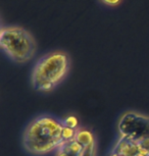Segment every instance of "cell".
Here are the masks:
<instances>
[{
  "mask_svg": "<svg viewBox=\"0 0 149 156\" xmlns=\"http://www.w3.org/2000/svg\"><path fill=\"white\" fill-rule=\"evenodd\" d=\"M66 119L50 113H42L33 119L23 133V147L33 156H45L56 152L74 135Z\"/></svg>",
  "mask_w": 149,
  "mask_h": 156,
  "instance_id": "obj_1",
  "label": "cell"
},
{
  "mask_svg": "<svg viewBox=\"0 0 149 156\" xmlns=\"http://www.w3.org/2000/svg\"><path fill=\"white\" fill-rule=\"evenodd\" d=\"M105 156H149V116L127 111L118 122V137Z\"/></svg>",
  "mask_w": 149,
  "mask_h": 156,
  "instance_id": "obj_2",
  "label": "cell"
},
{
  "mask_svg": "<svg viewBox=\"0 0 149 156\" xmlns=\"http://www.w3.org/2000/svg\"><path fill=\"white\" fill-rule=\"evenodd\" d=\"M72 69V58L65 50L46 52L34 63L31 85L36 92L47 94L66 81Z\"/></svg>",
  "mask_w": 149,
  "mask_h": 156,
  "instance_id": "obj_3",
  "label": "cell"
},
{
  "mask_svg": "<svg viewBox=\"0 0 149 156\" xmlns=\"http://www.w3.org/2000/svg\"><path fill=\"white\" fill-rule=\"evenodd\" d=\"M0 49L8 60L22 66L37 53V42L30 31L20 25H1Z\"/></svg>",
  "mask_w": 149,
  "mask_h": 156,
  "instance_id": "obj_4",
  "label": "cell"
},
{
  "mask_svg": "<svg viewBox=\"0 0 149 156\" xmlns=\"http://www.w3.org/2000/svg\"><path fill=\"white\" fill-rule=\"evenodd\" d=\"M98 142L92 129L79 126L74 135L55 152V156H97Z\"/></svg>",
  "mask_w": 149,
  "mask_h": 156,
  "instance_id": "obj_5",
  "label": "cell"
},
{
  "mask_svg": "<svg viewBox=\"0 0 149 156\" xmlns=\"http://www.w3.org/2000/svg\"><path fill=\"white\" fill-rule=\"evenodd\" d=\"M96 2L105 9H115L121 6L124 0H96Z\"/></svg>",
  "mask_w": 149,
  "mask_h": 156,
  "instance_id": "obj_6",
  "label": "cell"
}]
</instances>
